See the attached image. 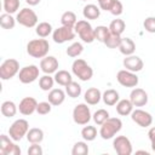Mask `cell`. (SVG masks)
<instances>
[{"mask_svg":"<svg viewBox=\"0 0 155 155\" xmlns=\"http://www.w3.org/2000/svg\"><path fill=\"white\" fill-rule=\"evenodd\" d=\"M50 50L48 41L44 38L30 40L27 44V53L33 58H44L47 56Z\"/></svg>","mask_w":155,"mask_h":155,"instance_id":"obj_1","label":"cell"},{"mask_svg":"<svg viewBox=\"0 0 155 155\" xmlns=\"http://www.w3.org/2000/svg\"><path fill=\"white\" fill-rule=\"evenodd\" d=\"M122 128V121L119 117H109L101 125L99 136L103 139H111Z\"/></svg>","mask_w":155,"mask_h":155,"instance_id":"obj_2","label":"cell"},{"mask_svg":"<svg viewBox=\"0 0 155 155\" xmlns=\"http://www.w3.org/2000/svg\"><path fill=\"white\" fill-rule=\"evenodd\" d=\"M71 71L81 81H88L93 76L92 68L87 64V62L85 59H81V58H78V59H75L73 62V64H71Z\"/></svg>","mask_w":155,"mask_h":155,"instance_id":"obj_3","label":"cell"},{"mask_svg":"<svg viewBox=\"0 0 155 155\" xmlns=\"http://www.w3.org/2000/svg\"><path fill=\"white\" fill-rule=\"evenodd\" d=\"M75 33L80 36V39L86 42V44H91L96 40L94 38V29L92 28V25L86 21V19H81L78 21L75 27H74Z\"/></svg>","mask_w":155,"mask_h":155,"instance_id":"obj_4","label":"cell"},{"mask_svg":"<svg viewBox=\"0 0 155 155\" xmlns=\"http://www.w3.org/2000/svg\"><path fill=\"white\" fill-rule=\"evenodd\" d=\"M19 63L15 58L5 59L0 65V78L1 80H10L19 73Z\"/></svg>","mask_w":155,"mask_h":155,"instance_id":"obj_5","label":"cell"},{"mask_svg":"<svg viewBox=\"0 0 155 155\" xmlns=\"http://www.w3.org/2000/svg\"><path fill=\"white\" fill-rule=\"evenodd\" d=\"M16 21H17V23H19L21 25H23L25 28H34L38 25L39 18H38V15L34 12V10L24 7L17 13Z\"/></svg>","mask_w":155,"mask_h":155,"instance_id":"obj_6","label":"cell"},{"mask_svg":"<svg viewBox=\"0 0 155 155\" xmlns=\"http://www.w3.org/2000/svg\"><path fill=\"white\" fill-rule=\"evenodd\" d=\"M29 131V124L25 119H18L16 120L8 128V136L15 140L19 142L24 136H27Z\"/></svg>","mask_w":155,"mask_h":155,"instance_id":"obj_7","label":"cell"},{"mask_svg":"<svg viewBox=\"0 0 155 155\" xmlns=\"http://www.w3.org/2000/svg\"><path fill=\"white\" fill-rule=\"evenodd\" d=\"M92 119L90 107H87V103H80L76 104L73 110V120L78 125H87L90 120Z\"/></svg>","mask_w":155,"mask_h":155,"instance_id":"obj_8","label":"cell"},{"mask_svg":"<svg viewBox=\"0 0 155 155\" xmlns=\"http://www.w3.org/2000/svg\"><path fill=\"white\" fill-rule=\"evenodd\" d=\"M0 154L1 155H21V148L15 143V140L6 136H0Z\"/></svg>","mask_w":155,"mask_h":155,"instance_id":"obj_9","label":"cell"},{"mask_svg":"<svg viewBox=\"0 0 155 155\" xmlns=\"http://www.w3.org/2000/svg\"><path fill=\"white\" fill-rule=\"evenodd\" d=\"M75 30L71 27H65L62 25L57 29L53 30L52 33V39L56 44H64L67 41H71L75 38Z\"/></svg>","mask_w":155,"mask_h":155,"instance_id":"obj_10","label":"cell"},{"mask_svg":"<svg viewBox=\"0 0 155 155\" xmlns=\"http://www.w3.org/2000/svg\"><path fill=\"white\" fill-rule=\"evenodd\" d=\"M39 74H40V69L35 64H30L21 68L18 73V79L22 84H31L36 79H39Z\"/></svg>","mask_w":155,"mask_h":155,"instance_id":"obj_11","label":"cell"},{"mask_svg":"<svg viewBox=\"0 0 155 155\" xmlns=\"http://www.w3.org/2000/svg\"><path fill=\"white\" fill-rule=\"evenodd\" d=\"M116 80L124 87H136L138 85V81H139V79L136 75V73L130 71L127 69H122V70L117 71Z\"/></svg>","mask_w":155,"mask_h":155,"instance_id":"obj_12","label":"cell"},{"mask_svg":"<svg viewBox=\"0 0 155 155\" xmlns=\"http://www.w3.org/2000/svg\"><path fill=\"white\" fill-rule=\"evenodd\" d=\"M113 148L119 155H131L133 151L132 143L126 136H117L113 140Z\"/></svg>","mask_w":155,"mask_h":155,"instance_id":"obj_13","label":"cell"},{"mask_svg":"<svg viewBox=\"0 0 155 155\" xmlns=\"http://www.w3.org/2000/svg\"><path fill=\"white\" fill-rule=\"evenodd\" d=\"M131 119L133 122H136L140 127H149L153 124V116L150 113L142 110V109H136L131 113Z\"/></svg>","mask_w":155,"mask_h":155,"instance_id":"obj_14","label":"cell"},{"mask_svg":"<svg viewBox=\"0 0 155 155\" xmlns=\"http://www.w3.org/2000/svg\"><path fill=\"white\" fill-rule=\"evenodd\" d=\"M122 64H124V67H125L127 70L133 71V73L140 71V70L143 69V67H144V63H143L142 58L138 57V56H134V54L125 56Z\"/></svg>","mask_w":155,"mask_h":155,"instance_id":"obj_15","label":"cell"},{"mask_svg":"<svg viewBox=\"0 0 155 155\" xmlns=\"http://www.w3.org/2000/svg\"><path fill=\"white\" fill-rule=\"evenodd\" d=\"M36 107H38V102L35 98L33 97H24L18 105V110L22 115L29 116L31 115L34 111H36Z\"/></svg>","mask_w":155,"mask_h":155,"instance_id":"obj_16","label":"cell"},{"mask_svg":"<svg viewBox=\"0 0 155 155\" xmlns=\"http://www.w3.org/2000/svg\"><path fill=\"white\" fill-rule=\"evenodd\" d=\"M130 101L134 107H144L148 103V93L139 87H134L130 93Z\"/></svg>","mask_w":155,"mask_h":155,"instance_id":"obj_17","label":"cell"},{"mask_svg":"<svg viewBox=\"0 0 155 155\" xmlns=\"http://www.w3.org/2000/svg\"><path fill=\"white\" fill-rule=\"evenodd\" d=\"M58 61L56 57L53 56H46L44 58H41L40 61V70L44 74H52L56 73L58 69Z\"/></svg>","mask_w":155,"mask_h":155,"instance_id":"obj_18","label":"cell"},{"mask_svg":"<svg viewBox=\"0 0 155 155\" xmlns=\"http://www.w3.org/2000/svg\"><path fill=\"white\" fill-rule=\"evenodd\" d=\"M47 101H48L53 107H58V105H61V104L65 101V92H64L62 88H52V90L48 92Z\"/></svg>","mask_w":155,"mask_h":155,"instance_id":"obj_19","label":"cell"},{"mask_svg":"<svg viewBox=\"0 0 155 155\" xmlns=\"http://www.w3.org/2000/svg\"><path fill=\"white\" fill-rule=\"evenodd\" d=\"M84 99L87 104L90 105H96L99 103V101L102 99V92L97 88V87H90L85 94H84Z\"/></svg>","mask_w":155,"mask_h":155,"instance_id":"obj_20","label":"cell"},{"mask_svg":"<svg viewBox=\"0 0 155 155\" xmlns=\"http://www.w3.org/2000/svg\"><path fill=\"white\" fill-rule=\"evenodd\" d=\"M119 50L124 56H131L136 51V44L130 38H122L120 46H119Z\"/></svg>","mask_w":155,"mask_h":155,"instance_id":"obj_21","label":"cell"},{"mask_svg":"<svg viewBox=\"0 0 155 155\" xmlns=\"http://www.w3.org/2000/svg\"><path fill=\"white\" fill-rule=\"evenodd\" d=\"M102 99H103L104 104L113 107V105H116V103L120 101V96H119V92L116 90L109 88L102 93Z\"/></svg>","mask_w":155,"mask_h":155,"instance_id":"obj_22","label":"cell"},{"mask_svg":"<svg viewBox=\"0 0 155 155\" xmlns=\"http://www.w3.org/2000/svg\"><path fill=\"white\" fill-rule=\"evenodd\" d=\"M133 104L130 99H121L116 103V113L121 116H127L131 115V113L133 111Z\"/></svg>","mask_w":155,"mask_h":155,"instance_id":"obj_23","label":"cell"},{"mask_svg":"<svg viewBox=\"0 0 155 155\" xmlns=\"http://www.w3.org/2000/svg\"><path fill=\"white\" fill-rule=\"evenodd\" d=\"M82 15L86 19H97L101 16V8L94 4H87L82 10Z\"/></svg>","mask_w":155,"mask_h":155,"instance_id":"obj_24","label":"cell"},{"mask_svg":"<svg viewBox=\"0 0 155 155\" xmlns=\"http://www.w3.org/2000/svg\"><path fill=\"white\" fill-rule=\"evenodd\" d=\"M54 81L61 85V86H67L68 84H70L73 81V78H71V74L67 70H58L54 73Z\"/></svg>","mask_w":155,"mask_h":155,"instance_id":"obj_25","label":"cell"},{"mask_svg":"<svg viewBox=\"0 0 155 155\" xmlns=\"http://www.w3.org/2000/svg\"><path fill=\"white\" fill-rule=\"evenodd\" d=\"M27 139L29 143H41L42 139H44V131L41 128H38V127H33V128H29L28 133H27Z\"/></svg>","mask_w":155,"mask_h":155,"instance_id":"obj_26","label":"cell"},{"mask_svg":"<svg viewBox=\"0 0 155 155\" xmlns=\"http://www.w3.org/2000/svg\"><path fill=\"white\" fill-rule=\"evenodd\" d=\"M18 107L15 104V102L12 101H5L1 104V114L6 117H12L17 114Z\"/></svg>","mask_w":155,"mask_h":155,"instance_id":"obj_27","label":"cell"},{"mask_svg":"<svg viewBox=\"0 0 155 155\" xmlns=\"http://www.w3.org/2000/svg\"><path fill=\"white\" fill-rule=\"evenodd\" d=\"M35 33L39 38H47L50 34L53 33L52 30V25L48 22H40L38 23V25L35 27Z\"/></svg>","mask_w":155,"mask_h":155,"instance_id":"obj_28","label":"cell"},{"mask_svg":"<svg viewBox=\"0 0 155 155\" xmlns=\"http://www.w3.org/2000/svg\"><path fill=\"white\" fill-rule=\"evenodd\" d=\"M76 22H78L76 15H75L73 11H65V12L61 16V23H62V25L74 28L75 24H76Z\"/></svg>","mask_w":155,"mask_h":155,"instance_id":"obj_29","label":"cell"},{"mask_svg":"<svg viewBox=\"0 0 155 155\" xmlns=\"http://www.w3.org/2000/svg\"><path fill=\"white\" fill-rule=\"evenodd\" d=\"M125 28H126V23L124 22V19H120V18L113 19L110 22V24H109L110 33L116 34V35H121L125 31Z\"/></svg>","mask_w":155,"mask_h":155,"instance_id":"obj_30","label":"cell"},{"mask_svg":"<svg viewBox=\"0 0 155 155\" xmlns=\"http://www.w3.org/2000/svg\"><path fill=\"white\" fill-rule=\"evenodd\" d=\"M16 22H17L16 18H13L11 13L5 12L0 16V25L4 29H13L16 25Z\"/></svg>","mask_w":155,"mask_h":155,"instance_id":"obj_31","label":"cell"},{"mask_svg":"<svg viewBox=\"0 0 155 155\" xmlns=\"http://www.w3.org/2000/svg\"><path fill=\"white\" fill-rule=\"evenodd\" d=\"M54 78L50 76V74H45L42 76H40L39 79V86L42 91H51L54 84Z\"/></svg>","mask_w":155,"mask_h":155,"instance_id":"obj_32","label":"cell"},{"mask_svg":"<svg viewBox=\"0 0 155 155\" xmlns=\"http://www.w3.org/2000/svg\"><path fill=\"white\" fill-rule=\"evenodd\" d=\"M81 137L84 138V140L86 142H92L96 139L97 137V128L94 126H85L82 130H81Z\"/></svg>","mask_w":155,"mask_h":155,"instance_id":"obj_33","label":"cell"},{"mask_svg":"<svg viewBox=\"0 0 155 155\" xmlns=\"http://www.w3.org/2000/svg\"><path fill=\"white\" fill-rule=\"evenodd\" d=\"M65 93L70 97V98H78L80 94H81V86L75 82V81H71L70 84H68L65 86Z\"/></svg>","mask_w":155,"mask_h":155,"instance_id":"obj_34","label":"cell"},{"mask_svg":"<svg viewBox=\"0 0 155 155\" xmlns=\"http://www.w3.org/2000/svg\"><path fill=\"white\" fill-rule=\"evenodd\" d=\"M109 34H110L109 27L98 25L97 28H94V38H96V40H98L99 42H103V44H104V41H105V39L108 38Z\"/></svg>","mask_w":155,"mask_h":155,"instance_id":"obj_35","label":"cell"},{"mask_svg":"<svg viewBox=\"0 0 155 155\" xmlns=\"http://www.w3.org/2000/svg\"><path fill=\"white\" fill-rule=\"evenodd\" d=\"M121 35H116V34H113V33H110L109 35H108V38L105 39V41H104V45L107 46V47H109V48H119V46H120V42H121Z\"/></svg>","mask_w":155,"mask_h":155,"instance_id":"obj_36","label":"cell"},{"mask_svg":"<svg viewBox=\"0 0 155 155\" xmlns=\"http://www.w3.org/2000/svg\"><path fill=\"white\" fill-rule=\"evenodd\" d=\"M84 51V46L81 42H73L67 48V54L69 57H79Z\"/></svg>","mask_w":155,"mask_h":155,"instance_id":"obj_37","label":"cell"},{"mask_svg":"<svg viewBox=\"0 0 155 155\" xmlns=\"http://www.w3.org/2000/svg\"><path fill=\"white\" fill-rule=\"evenodd\" d=\"M88 154V145L86 142H76L73 145L71 155H86Z\"/></svg>","mask_w":155,"mask_h":155,"instance_id":"obj_38","label":"cell"},{"mask_svg":"<svg viewBox=\"0 0 155 155\" xmlns=\"http://www.w3.org/2000/svg\"><path fill=\"white\" fill-rule=\"evenodd\" d=\"M92 119L94 121L96 125L101 126L105 120L109 119V113L105 110V109H98L93 115H92Z\"/></svg>","mask_w":155,"mask_h":155,"instance_id":"obj_39","label":"cell"},{"mask_svg":"<svg viewBox=\"0 0 155 155\" xmlns=\"http://www.w3.org/2000/svg\"><path fill=\"white\" fill-rule=\"evenodd\" d=\"M4 10L6 13H15L19 8V0H4Z\"/></svg>","mask_w":155,"mask_h":155,"instance_id":"obj_40","label":"cell"},{"mask_svg":"<svg viewBox=\"0 0 155 155\" xmlns=\"http://www.w3.org/2000/svg\"><path fill=\"white\" fill-rule=\"evenodd\" d=\"M52 110V104L47 101V102H40L38 103V107H36V113L40 114V115H46L48 113H51Z\"/></svg>","mask_w":155,"mask_h":155,"instance_id":"obj_41","label":"cell"},{"mask_svg":"<svg viewBox=\"0 0 155 155\" xmlns=\"http://www.w3.org/2000/svg\"><path fill=\"white\" fill-rule=\"evenodd\" d=\"M143 27L148 33H155V17H147L143 22Z\"/></svg>","mask_w":155,"mask_h":155,"instance_id":"obj_42","label":"cell"},{"mask_svg":"<svg viewBox=\"0 0 155 155\" xmlns=\"http://www.w3.org/2000/svg\"><path fill=\"white\" fill-rule=\"evenodd\" d=\"M109 12H110L113 16H120V15L124 12V6H122L121 1L115 0V1H114V4L111 5V7H110Z\"/></svg>","mask_w":155,"mask_h":155,"instance_id":"obj_43","label":"cell"},{"mask_svg":"<svg viewBox=\"0 0 155 155\" xmlns=\"http://www.w3.org/2000/svg\"><path fill=\"white\" fill-rule=\"evenodd\" d=\"M28 155H42V148L39 143H33L28 149Z\"/></svg>","mask_w":155,"mask_h":155,"instance_id":"obj_44","label":"cell"},{"mask_svg":"<svg viewBox=\"0 0 155 155\" xmlns=\"http://www.w3.org/2000/svg\"><path fill=\"white\" fill-rule=\"evenodd\" d=\"M115 0H99L98 1V5H99V8L101 10H104V11H109L111 5L114 4Z\"/></svg>","mask_w":155,"mask_h":155,"instance_id":"obj_45","label":"cell"},{"mask_svg":"<svg viewBox=\"0 0 155 155\" xmlns=\"http://www.w3.org/2000/svg\"><path fill=\"white\" fill-rule=\"evenodd\" d=\"M40 1H41V0H25V2H27L28 5H30V6H36Z\"/></svg>","mask_w":155,"mask_h":155,"instance_id":"obj_46","label":"cell"},{"mask_svg":"<svg viewBox=\"0 0 155 155\" xmlns=\"http://www.w3.org/2000/svg\"><path fill=\"white\" fill-rule=\"evenodd\" d=\"M150 142H151V149H153V150H154V153H155V138L150 139Z\"/></svg>","mask_w":155,"mask_h":155,"instance_id":"obj_47","label":"cell"},{"mask_svg":"<svg viewBox=\"0 0 155 155\" xmlns=\"http://www.w3.org/2000/svg\"><path fill=\"white\" fill-rule=\"evenodd\" d=\"M136 154H145V155H149V153H148V151H145V150H137V151H136Z\"/></svg>","mask_w":155,"mask_h":155,"instance_id":"obj_48","label":"cell"},{"mask_svg":"<svg viewBox=\"0 0 155 155\" xmlns=\"http://www.w3.org/2000/svg\"><path fill=\"white\" fill-rule=\"evenodd\" d=\"M81 1H87V0H81Z\"/></svg>","mask_w":155,"mask_h":155,"instance_id":"obj_49","label":"cell"},{"mask_svg":"<svg viewBox=\"0 0 155 155\" xmlns=\"http://www.w3.org/2000/svg\"><path fill=\"white\" fill-rule=\"evenodd\" d=\"M97 1H99V0H97Z\"/></svg>","mask_w":155,"mask_h":155,"instance_id":"obj_50","label":"cell"}]
</instances>
